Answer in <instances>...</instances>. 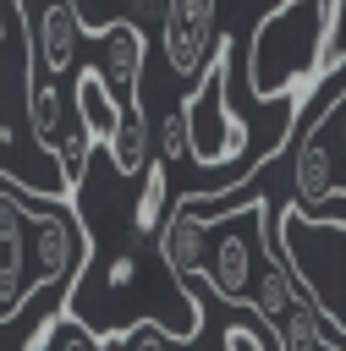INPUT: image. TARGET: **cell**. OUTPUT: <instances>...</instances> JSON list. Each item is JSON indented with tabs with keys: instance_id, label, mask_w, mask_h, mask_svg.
I'll use <instances>...</instances> for the list:
<instances>
[{
	"instance_id": "obj_1",
	"label": "cell",
	"mask_w": 346,
	"mask_h": 351,
	"mask_svg": "<svg viewBox=\"0 0 346 351\" xmlns=\"http://www.w3.org/2000/svg\"><path fill=\"white\" fill-rule=\"evenodd\" d=\"M231 55H236V38L231 33H214V49L198 71V88H187L181 99V121H187V154L198 170H220V165H236L253 143V126L236 115L231 104Z\"/></svg>"
},
{
	"instance_id": "obj_2",
	"label": "cell",
	"mask_w": 346,
	"mask_h": 351,
	"mask_svg": "<svg viewBox=\"0 0 346 351\" xmlns=\"http://www.w3.org/2000/svg\"><path fill=\"white\" fill-rule=\"evenodd\" d=\"M258 225V197L247 203V214H220L214 219V247L203 252V269H198V280H209V291L214 296H225L231 307H247V296H253V241H247V230Z\"/></svg>"
},
{
	"instance_id": "obj_3",
	"label": "cell",
	"mask_w": 346,
	"mask_h": 351,
	"mask_svg": "<svg viewBox=\"0 0 346 351\" xmlns=\"http://www.w3.org/2000/svg\"><path fill=\"white\" fill-rule=\"evenodd\" d=\"M66 71H77V16L66 0H44L38 16H27V66H22V88L33 82H60Z\"/></svg>"
},
{
	"instance_id": "obj_4",
	"label": "cell",
	"mask_w": 346,
	"mask_h": 351,
	"mask_svg": "<svg viewBox=\"0 0 346 351\" xmlns=\"http://www.w3.org/2000/svg\"><path fill=\"white\" fill-rule=\"evenodd\" d=\"M165 66L176 77H198L214 49V0H165Z\"/></svg>"
},
{
	"instance_id": "obj_5",
	"label": "cell",
	"mask_w": 346,
	"mask_h": 351,
	"mask_svg": "<svg viewBox=\"0 0 346 351\" xmlns=\"http://www.w3.org/2000/svg\"><path fill=\"white\" fill-rule=\"evenodd\" d=\"M27 296V203L16 186H0V318H16Z\"/></svg>"
},
{
	"instance_id": "obj_6",
	"label": "cell",
	"mask_w": 346,
	"mask_h": 351,
	"mask_svg": "<svg viewBox=\"0 0 346 351\" xmlns=\"http://www.w3.org/2000/svg\"><path fill=\"white\" fill-rule=\"evenodd\" d=\"M209 236H214V219H209V214H198V208H187V203H170L154 247H159V258H165V269H170L176 285H187V280L203 269Z\"/></svg>"
},
{
	"instance_id": "obj_7",
	"label": "cell",
	"mask_w": 346,
	"mask_h": 351,
	"mask_svg": "<svg viewBox=\"0 0 346 351\" xmlns=\"http://www.w3.org/2000/svg\"><path fill=\"white\" fill-rule=\"evenodd\" d=\"M143 60H148V33H137V27L104 33V60H99V71H104V82L121 93L126 110L143 104Z\"/></svg>"
},
{
	"instance_id": "obj_8",
	"label": "cell",
	"mask_w": 346,
	"mask_h": 351,
	"mask_svg": "<svg viewBox=\"0 0 346 351\" xmlns=\"http://www.w3.org/2000/svg\"><path fill=\"white\" fill-rule=\"evenodd\" d=\"M77 16V33H115V27H137L148 33V22H165V0H66Z\"/></svg>"
},
{
	"instance_id": "obj_9",
	"label": "cell",
	"mask_w": 346,
	"mask_h": 351,
	"mask_svg": "<svg viewBox=\"0 0 346 351\" xmlns=\"http://www.w3.org/2000/svg\"><path fill=\"white\" fill-rule=\"evenodd\" d=\"M291 176H297V203H302V208L341 192V181H335V154H330V143H324L319 132L297 137V165H291Z\"/></svg>"
},
{
	"instance_id": "obj_10",
	"label": "cell",
	"mask_w": 346,
	"mask_h": 351,
	"mask_svg": "<svg viewBox=\"0 0 346 351\" xmlns=\"http://www.w3.org/2000/svg\"><path fill=\"white\" fill-rule=\"evenodd\" d=\"M104 154H110L115 176H143V170H148V159H154V132H148V115H143V104H132V110L121 115V126L110 132Z\"/></svg>"
},
{
	"instance_id": "obj_11",
	"label": "cell",
	"mask_w": 346,
	"mask_h": 351,
	"mask_svg": "<svg viewBox=\"0 0 346 351\" xmlns=\"http://www.w3.org/2000/svg\"><path fill=\"white\" fill-rule=\"evenodd\" d=\"M170 203H176V197H170V165L148 159L143 186H137V203H132V214H126L132 236H137V241H154L159 225H165V214H170Z\"/></svg>"
},
{
	"instance_id": "obj_12",
	"label": "cell",
	"mask_w": 346,
	"mask_h": 351,
	"mask_svg": "<svg viewBox=\"0 0 346 351\" xmlns=\"http://www.w3.org/2000/svg\"><path fill=\"white\" fill-rule=\"evenodd\" d=\"M330 77H341V82H346V0H324V33H319L313 88H324Z\"/></svg>"
},
{
	"instance_id": "obj_13",
	"label": "cell",
	"mask_w": 346,
	"mask_h": 351,
	"mask_svg": "<svg viewBox=\"0 0 346 351\" xmlns=\"http://www.w3.org/2000/svg\"><path fill=\"white\" fill-rule=\"evenodd\" d=\"M104 351H170V340L159 335V324H154V318H137V324L115 329V335L104 340Z\"/></svg>"
},
{
	"instance_id": "obj_14",
	"label": "cell",
	"mask_w": 346,
	"mask_h": 351,
	"mask_svg": "<svg viewBox=\"0 0 346 351\" xmlns=\"http://www.w3.org/2000/svg\"><path fill=\"white\" fill-rule=\"evenodd\" d=\"M154 143H159V165H176L181 154H187V121H181V110H170L165 121H159V132H154Z\"/></svg>"
},
{
	"instance_id": "obj_15",
	"label": "cell",
	"mask_w": 346,
	"mask_h": 351,
	"mask_svg": "<svg viewBox=\"0 0 346 351\" xmlns=\"http://www.w3.org/2000/svg\"><path fill=\"white\" fill-rule=\"evenodd\" d=\"M220 351H269V335L258 324H247V318H231L225 335H220Z\"/></svg>"
},
{
	"instance_id": "obj_16",
	"label": "cell",
	"mask_w": 346,
	"mask_h": 351,
	"mask_svg": "<svg viewBox=\"0 0 346 351\" xmlns=\"http://www.w3.org/2000/svg\"><path fill=\"white\" fill-rule=\"evenodd\" d=\"M55 351H104V340L93 335V329H82V324H71V318H60V329H55V340H49Z\"/></svg>"
},
{
	"instance_id": "obj_17",
	"label": "cell",
	"mask_w": 346,
	"mask_h": 351,
	"mask_svg": "<svg viewBox=\"0 0 346 351\" xmlns=\"http://www.w3.org/2000/svg\"><path fill=\"white\" fill-rule=\"evenodd\" d=\"M104 280H110V291H126L137 280V252H115L110 269H104Z\"/></svg>"
},
{
	"instance_id": "obj_18",
	"label": "cell",
	"mask_w": 346,
	"mask_h": 351,
	"mask_svg": "<svg viewBox=\"0 0 346 351\" xmlns=\"http://www.w3.org/2000/svg\"><path fill=\"white\" fill-rule=\"evenodd\" d=\"M0 38H5V11H0Z\"/></svg>"
}]
</instances>
